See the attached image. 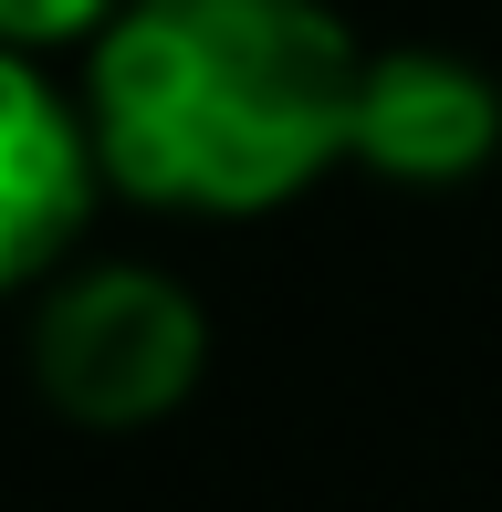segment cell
Masks as SVG:
<instances>
[{
    "instance_id": "6da1fadb",
    "label": "cell",
    "mask_w": 502,
    "mask_h": 512,
    "mask_svg": "<svg viewBox=\"0 0 502 512\" xmlns=\"http://www.w3.org/2000/svg\"><path fill=\"white\" fill-rule=\"evenodd\" d=\"M356 74L325 0H126L84 63V126L126 199L262 220L346 157Z\"/></svg>"
},
{
    "instance_id": "7a4b0ae2",
    "label": "cell",
    "mask_w": 502,
    "mask_h": 512,
    "mask_svg": "<svg viewBox=\"0 0 502 512\" xmlns=\"http://www.w3.org/2000/svg\"><path fill=\"white\" fill-rule=\"evenodd\" d=\"M199 366H210V314L147 262H95L32 314V387L74 429H147L199 387Z\"/></svg>"
},
{
    "instance_id": "3957f363",
    "label": "cell",
    "mask_w": 502,
    "mask_h": 512,
    "mask_svg": "<svg viewBox=\"0 0 502 512\" xmlns=\"http://www.w3.org/2000/svg\"><path fill=\"white\" fill-rule=\"evenodd\" d=\"M502 147V84L461 53H367L356 74V136L346 157L398 189H461L471 168H492Z\"/></svg>"
},
{
    "instance_id": "277c9868",
    "label": "cell",
    "mask_w": 502,
    "mask_h": 512,
    "mask_svg": "<svg viewBox=\"0 0 502 512\" xmlns=\"http://www.w3.org/2000/svg\"><path fill=\"white\" fill-rule=\"evenodd\" d=\"M95 126L42 84L32 53L0 42V293L42 283V272L74 251L84 209H95Z\"/></svg>"
},
{
    "instance_id": "5b68a950",
    "label": "cell",
    "mask_w": 502,
    "mask_h": 512,
    "mask_svg": "<svg viewBox=\"0 0 502 512\" xmlns=\"http://www.w3.org/2000/svg\"><path fill=\"white\" fill-rule=\"evenodd\" d=\"M126 0H0V42L11 53H53V42H95Z\"/></svg>"
}]
</instances>
